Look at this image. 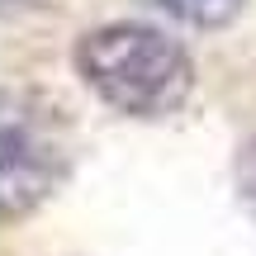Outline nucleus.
<instances>
[{"mask_svg":"<svg viewBox=\"0 0 256 256\" xmlns=\"http://www.w3.org/2000/svg\"><path fill=\"white\" fill-rule=\"evenodd\" d=\"M81 81L128 119H171L194 90V57L166 28L114 19L76 38Z\"/></svg>","mask_w":256,"mask_h":256,"instance_id":"1","label":"nucleus"},{"mask_svg":"<svg viewBox=\"0 0 256 256\" xmlns=\"http://www.w3.org/2000/svg\"><path fill=\"white\" fill-rule=\"evenodd\" d=\"M72 176L66 114L38 90L0 86V223L43 209Z\"/></svg>","mask_w":256,"mask_h":256,"instance_id":"2","label":"nucleus"},{"mask_svg":"<svg viewBox=\"0 0 256 256\" xmlns=\"http://www.w3.org/2000/svg\"><path fill=\"white\" fill-rule=\"evenodd\" d=\"M162 14H171L176 24H190V28H204V34H214V28H228L232 19L247 10V0H152Z\"/></svg>","mask_w":256,"mask_h":256,"instance_id":"3","label":"nucleus"},{"mask_svg":"<svg viewBox=\"0 0 256 256\" xmlns=\"http://www.w3.org/2000/svg\"><path fill=\"white\" fill-rule=\"evenodd\" d=\"M232 190H238V204L252 214V223H256V133L238 147V162H232Z\"/></svg>","mask_w":256,"mask_h":256,"instance_id":"4","label":"nucleus"}]
</instances>
